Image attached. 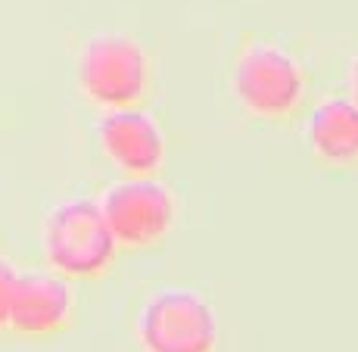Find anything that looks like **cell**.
I'll list each match as a JSON object with an SVG mask.
<instances>
[{
    "mask_svg": "<svg viewBox=\"0 0 358 352\" xmlns=\"http://www.w3.org/2000/svg\"><path fill=\"white\" fill-rule=\"evenodd\" d=\"M115 246L97 199H66L47 216L44 253L63 278H97L113 262Z\"/></svg>",
    "mask_w": 358,
    "mask_h": 352,
    "instance_id": "6da1fadb",
    "label": "cell"
},
{
    "mask_svg": "<svg viewBox=\"0 0 358 352\" xmlns=\"http://www.w3.org/2000/svg\"><path fill=\"white\" fill-rule=\"evenodd\" d=\"M137 330L147 352H212L218 321L199 293L169 287L147 300Z\"/></svg>",
    "mask_w": 358,
    "mask_h": 352,
    "instance_id": "7a4b0ae2",
    "label": "cell"
},
{
    "mask_svg": "<svg viewBox=\"0 0 358 352\" xmlns=\"http://www.w3.org/2000/svg\"><path fill=\"white\" fill-rule=\"evenodd\" d=\"M147 53L125 34H97L78 57V85L94 103L106 109L134 106L147 91Z\"/></svg>",
    "mask_w": 358,
    "mask_h": 352,
    "instance_id": "3957f363",
    "label": "cell"
},
{
    "mask_svg": "<svg viewBox=\"0 0 358 352\" xmlns=\"http://www.w3.org/2000/svg\"><path fill=\"white\" fill-rule=\"evenodd\" d=\"M100 209L115 244L147 246L169 231L175 218V199L159 181L147 175H131L103 193Z\"/></svg>",
    "mask_w": 358,
    "mask_h": 352,
    "instance_id": "277c9868",
    "label": "cell"
},
{
    "mask_svg": "<svg viewBox=\"0 0 358 352\" xmlns=\"http://www.w3.org/2000/svg\"><path fill=\"white\" fill-rule=\"evenodd\" d=\"M234 91L250 113L280 115L290 113L302 97L299 63L274 44H256L234 69Z\"/></svg>",
    "mask_w": 358,
    "mask_h": 352,
    "instance_id": "5b68a950",
    "label": "cell"
},
{
    "mask_svg": "<svg viewBox=\"0 0 358 352\" xmlns=\"http://www.w3.org/2000/svg\"><path fill=\"white\" fill-rule=\"evenodd\" d=\"M72 309V287L59 272H16L6 330H13L16 337H29V340L53 337L69 324Z\"/></svg>",
    "mask_w": 358,
    "mask_h": 352,
    "instance_id": "8992f818",
    "label": "cell"
},
{
    "mask_svg": "<svg viewBox=\"0 0 358 352\" xmlns=\"http://www.w3.org/2000/svg\"><path fill=\"white\" fill-rule=\"evenodd\" d=\"M103 153L131 175H150L165 156V137L159 122L134 106L109 109L97 125Z\"/></svg>",
    "mask_w": 358,
    "mask_h": 352,
    "instance_id": "52a82bcc",
    "label": "cell"
},
{
    "mask_svg": "<svg viewBox=\"0 0 358 352\" xmlns=\"http://www.w3.org/2000/svg\"><path fill=\"white\" fill-rule=\"evenodd\" d=\"M308 143L330 162L358 160V106L349 97H327L308 119Z\"/></svg>",
    "mask_w": 358,
    "mask_h": 352,
    "instance_id": "ba28073f",
    "label": "cell"
},
{
    "mask_svg": "<svg viewBox=\"0 0 358 352\" xmlns=\"http://www.w3.org/2000/svg\"><path fill=\"white\" fill-rule=\"evenodd\" d=\"M13 281H16V272L6 259H0V334L10 324V296H13Z\"/></svg>",
    "mask_w": 358,
    "mask_h": 352,
    "instance_id": "9c48e42d",
    "label": "cell"
},
{
    "mask_svg": "<svg viewBox=\"0 0 358 352\" xmlns=\"http://www.w3.org/2000/svg\"><path fill=\"white\" fill-rule=\"evenodd\" d=\"M352 103L358 106V59L352 63Z\"/></svg>",
    "mask_w": 358,
    "mask_h": 352,
    "instance_id": "30bf717a",
    "label": "cell"
}]
</instances>
